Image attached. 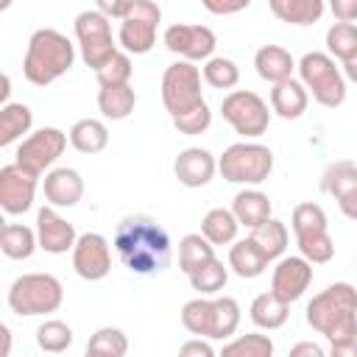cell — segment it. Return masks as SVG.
<instances>
[{
    "mask_svg": "<svg viewBox=\"0 0 357 357\" xmlns=\"http://www.w3.org/2000/svg\"><path fill=\"white\" fill-rule=\"evenodd\" d=\"M114 251L120 262L139 276L162 273L170 265V234L151 215H126L114 229Z\"/></svg>",
    "mask_w": 357,
    "mask_h": 357,
    "instance_id": "obj_1",
    "label": "cell"
},
{
    "mask_svg": "<svg viewBox=\"0 0 357 357\" xmlns=\"http://www.w3.org/2000/svg\"><path fill=\"white\" fill-rule=\"evenodd\" d=\"M307 324L321 332L329 346L357 337V290L349 282H335L307 304Z\"/></svg>",
    "mask_w": 357,
    "mask_h": 357,
    "instance_id": "obj_2",
    "label": "cell"
},
{
    "mask_svg": "<svg viewBox=\"0 0 357 357\" xmlns=\"http://www.w3.org/2000/svg\"><path fill=\"white\" fill-rule=\"evenodd\" d=\"M75 64V45L56 28H39L28 39L22 59V75L33 86H47L59 81Z\"/></svg>",
    "mask_w": 357,
    "mask_h": 357,
    "instance_id": "obj_3",
    "label": "cell"
},
{
    "mask_svg": "<svg viewBox=\"0 0 357 357\" xmlns=\"http://www.w3.org/2000/svg\"><path fill=\"white\" fill-rule=\"evenodd\" d=\"M6 301L14 315H50L61 307L64 287L53 273H22L11 282Z\"/></svg>",
    "mask_w": 357,
    "mask_h": 357,
    "instance_id": "obj_4",
    "label": "cell"
},
{
    "mask_svg": "<svg viewBox=\"0 0 357 357\" xmlns=\"http://www.w3.org/2000/svg\"><path fill=\"white\" fill-rule=\"evenodd\" d=\"M296 70L315 103H321L326 109H337L346 100V75L340 73V67L335 64V59L329 53L310 50L298 59Z\"/></svg>",
    "mask_w": 357,
    "mask_h": 357,
    "instance_id": "obj_5",
    "label": "cell"
},
{
    "mask_svg": "<svg viewBox=\"0 0 357 357\" xmlns=\"http://www.w3.org/2000/svg\"><path fill=\"white\" fill-rule=\"evenodd\" d=\"M273 170V151L259 142H234L218 156V173L231 184H262Z\"/></svg>",
    "mask_w": 357,
    "mask_h": 357,
    "instance_id": "obj_6",
    "label": "cell"
},
{
    "mask_svg": "<svg viewBox=\"0 0 357 357\" xmlns=\"http://www.w3.org/2000/svg\"><path fill=\"white\" fill-rule=\"evenodd\" d=\"M75 39H78L84 64L92 70H100L117 53V42L112 36V22L98 8H86L75 17Z\"/></svg>",
    "mask_w": 357,
    "mask_h": 357,
    "instance_id": "obj_7",
    "label": "cell"
},
{
    "mask_svg": "<svg viewBox=\"0 0 357 357\" xmlns=\"http://www.w3.org/2000/svg\"><path fill=\"white\" fill-rule=\"evenodd\" d=\"M162 103L167 109L170 117H178L195 106L204 103L201 95V70L195 67V61H173L170 67H165L162 75Z\"/></svg>",
    "mask_w": 357,
    "mask_h": 357,
    "instance_id": "obj_8",
    "label": "cell"
},
{
    "mask_svg": "<svg viewBox=\"0 0 357 357\" xmlns=\"http://www.w3.org/2000/svg\"><path fill=\"white\" fill-rule=\"evenodd\" d=\"M220 114L245 139L262 137L268 131V123H271L268 103L257 92H251V89H231L220 100Z\"/></svg>",
    "mask_w": 357,
    "mask_h": 357,
    "instance_id": "obj_9",
    "label": "cell"
},
{
    "mask_svg": "<svg viewBox=\"0 0 357 357\" xmlns=\"http://www.w3.org/2000/svg\"><path fill=\"white\" fill-rule=\"evenodd\" d=\"M162 22V8L153 0H134L131 11L120 20L117 42L126 53L142 56L156 45V28Z\"/></svg>",
    "mask_w": 357,
    "mask_h": 357,
    "instance_id": "obj_10",
    "label": "cell"
},
{
    "mask_svg": "<svg viewBox=\"0 0 357 357\" xmlns=\"http://www.w3.org/2000/svg\"><path fill=\"white\" fill-rule=\"evenodd\" d=\"M67 139H70V134H64L61 128L45 126V128L28 134V137L17 145V153H14L17 159H14V162H20V165H25V167H31L33 173L42 176V173H45L47 167H53V162L64 153Z\"/></svg>",
    "mask_w": 357,
    "mask_h": 357,
    "instance_id": "obj_11",
    "label": "cell"
},
{
    "mask_svg": "<svg viewBox=\"0 0 357 357\" xmlns=\"http://www.w3.org/2000/svg\"><path fill=\"white\" fill-rule=\"evenodd\" d=\"M162 42L173 56L184 61H206L215 56V47H218V36L212 28L190 25V22H173L165 31Z\"/></svg>",
    "mask_w": 357,
    "mask_h": 357,
    "instance_id": "obj_12",
    "label": "cell"
},
{
    "mask_svg": "<svg viewBox=\"0 0 357 357\" xmlns=\"http://www.w3.org/2000/svg\"><path fill=\"white\" fill-rule=\"evenodd\" d=\"M39 173L20 162H8L0 167V206L6 215H22L33 206Z\"/></svg>",
    "mask_w": 357,
    "mask_h": 357,
    "instance_id": "obj_13",
    "label": "cell"
},
{
    "mask_svg": "<svg viewBox=\"0 0 357 357\" xmlns=\"http://www.w3.org/2000/svg\"><path fill=\"white\" fill-rule=\"evenodd\" d=\"M73 268L86 282H100L112 271V251L109 240L98 231H86L73 245Z\"/></svg>",
    "mask_w": 357,
    "mask_h": 357,
    "instance_id": "obj_14",
    "label": "cell"
},
{
    "mask_svg": "<svg viewBox=\"0 0 357 357\" xmlns=\"http://www.w3.org/2000/svg\"><path fill=\"white\" fill-rule=\"evenodd\" d=\"M321 190L332 195L349 220H357V165L349 159L332 162L321 176Z\"/></svg>",
    "mask_w": 357,
    "mask_h": 357,
    "instance_id": "obj_15",
    "label": "cell"
},
{
    "mask_svg": "<svg viewBox=\"0 0 357 357\" xmlns=\"http://www.w3.org/2000/svg\"><path fill=\"white\" fill-rule=\"evenodd\" d=\"M312 284V262L307 257H279L276 268H273V276H271V290L284 298L287 304L298 301L307 287Z\"/></svg>",
    "mask_w": 357,
    "mask_h": 357,
    "instance_id": "obj_16",
    "label": "cell"
},
{
    "mask_svg": "<svg viewBox=\"0 0 357 357\" xmlns=\"http://www.w3.org/2000/svg\"><path fill=\"white\" fill-rule=\"evenodd\" d=\"M36 237H39V248L47 254H67L78 240L75 226L64 220L56 212V206H42L36 212Z\"/></svg>",
    "mask_w": 357,
    "mask_h": 357,
    "instance_id": "obj_17",
    "label": "cell"
},
{
    "mask_svg": "<svg viewBox=\"0 0 357 357\" xmlns=\"http://www.w3.org/2000/svg\"><path fill=\"white\" fill-rule=\"evenodd\" d=\"M173 173L184 187H206L218 173V159L206 148H184L173 162Z\"/></svg>",
    "mask_w": 357,
    "mask_h": 357,
    "instance_id": "obj_18",
    "label": "cell"
},
{
    "mask_svg": "<svg viewBox=\"0 0 357 357\" xmlns=\"http://www.w3.org/2000/svg\"><path fill=\"white\" fill-rule=\"evenodd\" d=\"M42 190L50 206H75L84 198V178L75 167H53L45 173Z\"/></svg>",
    "mask_w": 357,
    "mask_h": 357,
    "instance_id": "obj_19",
    "label": "cell"
},
{
    "mask_svg": "<svg viewBox=\"0 0 357 357\" xmlns=\"http://www.w3.org/2000/svg\"><path fill=\"white\" fill-rule=\"evenodd\" d=\"M307 103H310V92L296 78H284L271 89V112H276L282 120H298L307 112Z\"/></svg>",
    "mask_w": 357,
    "mask_h": 357,
    "instance_id": "obj_20",
    "label": "cell"
},
{
    "mask_svg": "<svg viewBox=\"0 0 357 357\" xmlns=\"http://www.w3.org/2000/svg\"><path fill=\"white\" fill-rule=\"evenodd\" d=\"M254 67H257V75L268 84H279L284 78H293V70H296V59L290 56V50L279 47V45H262L257 53H254Z\"/></svg>",
    "mask_w": 357,
    "mask_h": 357,
    "instance_id": "obj_21",
    "label": "cell"
},
{
    "mask_svg": "<svg viewBox=\"0 0 357 357\" xmlns=\"http://www.w3.org/2000/svg\"><path fill=\"white\" fill-rule=\"evenodd\" d=\"M271 265V259L262 254V248L245 237V240H234V245L229 248V268L240 276V279H257L265 273V268Z\"/></svg>",
    "mask_w": 357,
    "mask_h": 357,
    "instance_id": "obj_22",
    "label": "cell"
},
{
    "mask_svg": "<svg viewBox=\"0 0 357 357\" xmlns=\"http://www.w3.org/2000/svg\"><path fill=\"white\" fill-rule=\"evenodd\" d=\"M231 212L245 229H257L271 218V198L259 190H240L231 201Z\"/></svg>",
    "mask_w": 357,
    "mask_h": 357,
    "instance_id": "obj_23",
    "label": "cell"
},
{
    "mask_svg": "<svg viewBox=\"0 0 357 357\" xmlns=\"http://www.w3.org/2000/svg\"><path fill=\"white\" fill-rule=\"evenodd\" d=\"M248 315H251L254 326L271 332V329H279V326L287 324V318H290V304H287L284 298H279L273 290H268V293H259V296L251 301Z\"/></svg>",
    "mask_w": 357,
    "mask_h": 357,
    "instance_id": "obj_24",
    "label": "cell"
},
{
    "mask_svg": "<svg viewBox=\"0 0 357 357\" xmlns=\"http://www.w3.org/2000/svg\"><path fill=\"white\" fill-rule=\"evenodd\" d=\"M326 0H271V11L276 20L287 25H312L324 17Z\"/></svg>",
    "mask_w": 357,
    "mask_h": 357,
    "instance_id": "obj_25",
    "label": "cell"
},
{
    "mask_svg": "<svg viewBox=\"0 0 357 357\" xmlns=\"http://www.w3.org/2000/svg\"><path fill=\"white\" fill-rule=\"evenodd\" d=\"M137 106V92L131 84H114L100 86L98 92V109L106 120H126Z\"/></svg>",
    "mask_w": 357,
    "mask_h": 357,
    "instance_id": "obj_26",
    "label": "cell"
},
{
    "mask_svg": "<svg viewBox=\"0 0 357 357\" xmlns=\"http://www.w3.org/2000/svg\"><path fill=\"white\" fill-rule=\"evenodd\" d=\"M181 324H184V329L190 335L212 340V332H215V298H206V296L190 298L181 307Z\"/></svg>",
    "mask_w": 357,
    "mask_h": 357,
    "instance_id": "obj_27",
    "label": "cell"
},
{
    "mask_svg": "<svg viewBox=\"0 0 357 357\" xmlns=\"http://www.w3.org/2000/svg\"><path fill=\"white\" fill-rule=\"evenodd\" d=\"M70 145L78 153H100L109 145V128L103 120L95 117H84L78 123H73L70 128Z\"/></svg>",
    "mask_w": 357,
    "mask_h": 357,
    "instance_id": "obj_28",
    "label": "cell"
},
{
    "mask_svg": "<svg viewBox=\"0 0 357 357\" xmlns=\"http://www.w3.org/2000/svg\"><path fill=\"white\" fill-rule=\"evenodd\" d=\"M237 231H240V220L234 218L231 209H223V206H215L204 215L201 220V234L212 243V245H229L237 240Z\"/></svg>",
    "mask_w": 357,
    "mask_h": 357,
    "instance_id": "obj_29",
    "label": "cell"
},
{
    "mask_svg": "<svg viewBox=\"0 0 357 357\" xmlns=\"http://www.w3.org/2000/svg\"><path fill=\"white\" fill-rule=\"evenodd\" d=\"M39 248L36 229H28L25 223H6L0 234V251L8 259H28Z\"/></svg>",
    "mask_w": 357,
    "mask_h": 357,
    "instance_id": "obj_30",
    "label": "cell"
},
{
    "mask_svg": "<svg viewBox=\"0 0 357 357\" xmlns=\"http://www.w3.org/2000/svg\"><path fill=\"white\" fill-rule=\"evenodd\" d=\"M33 112L25 103H3L0 109V145L17 142L22 134H31Z\"/></svg>",
    "mask_w": 357,
    "mask_h": 357,
    "instance_id": "obj_31",
    "label": "cell"
},
{
    "mask_svg": "<svg viewBox=\"0 0 357 357\" xmlns=\"http://www.w3.org/2000/svg\"><path fill=\"white\" fill-rule=\"evenodd\" d=\"M251 240L262 248V254L273 262V259H279L284 251H287V243H290V234H287V226L282 223V220H276V218H268L262 226H257V229H251Z\"/></svg>",
    "mask_w": 357,
    "mask_h": 357,
    "instance_id": "obj_32",
    "label": "cell"
},
{
    "mask_svg": "<svg viewBox=\"0 0 357 357\" xmlns=\"http://www.w3.org/2000/svg\"><path fill=\"white\" fill-rule=\"evenodd\" d=\"M187 279H190L192 290H198L201 296H218L229 282V268L218 257H212L209 262H204L201 268L187 273Z\"/></svg>",
    "mask_w": 357,
    "mask_h": 357,
    "instance_id": "obj_33",
    "label": "cell"
},
{
    "mask_svg": "<svg viewBox=\"0 0 357 357\" xmlns=\"http://www.w3.org/2000/svg\"><path fill=\"white\" fill-rule=\"evenodd\" d=\"M212 257H215V245L201 231L198 234H184L178 240V268L184 273H192L195 268H201Z\"/></svg>",
    "mask_w": 357,
    "mask_h": 357,
    "instance_id": "obj_34",
    "label": "cell"
},
{
    "mask_svg": "<svg viewBox=\"0 0 357 357\" xmlns=\"http://www.w3.org/2000/svg\"><path fill=\"white\" fill-rule=\"evenodd\" d=\"M73 340H75V335H73L70 324H64V321H59V318L42 321V324L36 326V346H39L42 351H47V354H61V351H67V349L73 346Z\"/></svg>",
    "mask_w": 357,
    "mask_h": 357,
    "instance_id": "obj_35",
    "label": "cell"
},
{
    "mask_svg": "<svg viewBox=\"0 0 357 357\" xmlns=\"http://www.w3.org/2000/svg\"><path fill=\"white\" fill-rule=\"evenodd\" d=\"M326 50L337 61H351L357 59V25L354 22H335L326 31Z\"/></svg>",
    "mask_w": 357,
    "mask_h": 357,
    "instance_id": "obj_36",
    "label": "cell"
},
{
    "mask_svg": "<svg viewBox=\"0 0 357 357\" xmlns=\"http://www.w3.org/2000/svg\"><path fill=\"white\" fill-rule=\"evenodd\" d=\"M128 351V337L117 326H100L86 340V354L92 357H123Z\"/></svg>",
    "mask_w": 357,
    "mask_h": 357,
    "instance_id": "obj_37",
    "label": "cell"
},
{
    "mask_svg": "<svg viewBox=\"0 0 357 357\" xmlns=\"http://www.w3.org/2000/svg\"><path fill=\"white\" fill-rule=\"evenodd\" d=\"M201 73H204V81H206L209 86H215V89H231V86H237V81H240V67H237V61H234V59H226V56H212V59H206L204 67H201Z\"/></svg>",
    "mask_w": 357,
    "mask_h": 357,
    "instance_id": "obj_38",
    "label": "cell"
},
{
    "mask_svg": "<svg viewBox=\"0 0 357 357\" xmlns=\"http://www.w3.org/2000/svg\"><path fill=\"white\" fill-rule=\"evenodd\" d=\"M220 354L223 357H271L273 354V340L268 335H259V332L240 335V337L223 343Z\"/></svg>",
    "mask_w": 357,
    "mask_h": 357,
    "instance_id": "obj_39",
    "label": "cell"
},
{
    "mask_svg": "<svg viewBox=\"0 0 357 357\" xmlns=\"http://www.w3.org/2000/svg\"><path fill=\"white\" fill-rule=\"evenodd\" d=\"M240 326V304L231 296L215 298V332L212 340H229Z\"/></svg>",
    "mask_w": 357,
    "mask_h": 357,
    "instance_id": "obj_40",
    "label": "cell"
},
{
    "mask_svg": "<svg viewBox=\"0 0 357 357\" xmlns=\"http://www.w3.org/2000/svg\"><path fill=\"white\" fill-rule=\"evenodd\" d=\"M290 223H293V234H296V237H301V234H312V231H326V229H329L326 212H324L318 204H312V201L298 204V206L293 209Z\"/></svg>",
    "mask_w": 357,
    "mask_h": 357,
    "instance_id": "obj_41",
    "label": "cell"
},
{
    "mask_svg": "<svg viewBox=\"0 0 357 357\" xmlns=\"http://www.w3.org/2000/svg\"><path fill=\"white\" fill-rule=\"evenodd\" d=\"M296 245H298L301 257H307L312 265H324V262H329L335 257V243H332L329 229L326 231L301 234V237H296Z\"/></svg>",
    "mask_w": 357,
    "mask_h": 357,
    "instance_id": "obj_42",
    "label": "cell"
},
{
    "mask_svg": "<svg viewBox=\"0 0 357 357\" xmlns=\"http://www.w3.org/2000/svg\"><path fill=\"white\" fill-rule=\"evenodd\" d=\"M131 73H134V64H131V53L126 50H117L100 70H95L98 75V84L100 86H114V84H131Z\"/></svg>",
    "mask_w": 357,
    "mask_h": 357,
    "instance_id": "obj_43",
    "label": "cell"
},
{
    "mask_svg": "<svg viewBox=\"0 0 357 357\" xmlns=\"http://www.w3.org/2000/svg\"><path fill=\"white\" fill-rule=\"evenodd\" d=\"M170 120H173V128H176L178 134L198 137V134H204V131L212 126V112H209V106H206V100H204L201 106H195V109H190V112H184V114H178V117H170Z\"/></svg>",
    "mask_w": 357,
    "mask_h": 357,
    "instance_id": "obj_44",
    "label": "cell"
},
{
    "mask_svg": "<svg viewBox=\"0 0 357 357\" xmlns=\"http://www.w3.org/2000/svg\"><path fill=\"white\" fill-rule=\"evenodd\" d=\"M201 6L215 17H226V14H237V11L248 8L251 0H201Z\"/></svg>",
    "mask_w": 357,
    "mask_h": 357,
    "instance_id": "obj_45",
    "label": "cell"
},
{
    "mask_svg": "<svg viewBox=\"0 0 357 357\" xmlns=\"http://www.w3.org/2000/svg\"><path fill=\"white\" fill-rule=\"evenodd\" d=\"M134 0H95V8L103 11L109 20H123L131 11Z\"/></svg>",
    "mask_w": 357,
    "mask_h": 357,
    "instance_id": "obj_46",
    "label": "cell"
},
{
    "mask_svg": "<svg viewBox=\"0 0 357 357\" xmlns=\"http://www.w3.org/2000/svg\"><path fill=\"white\" fill-rule=\"evenodd\" d=\"M178 354H184V357H215V349L209 346V337H192V340L181 343Z\"/></svg>",
    "mask_w": 357,
    "mask_h": 357,
    "instance_id": "obj_47",
    "label": "cell"
},
{
    "mask_svg": "<svg viewBox=\"0 0 357 357\" xmlns=\"http://www.w3.org/2000/svg\"><path fill=\"white\" fill-rule=\"evenodd\" d=\"M329 11L337 22H354L357 20V0H329Z\"/></svg>",
    "mask_w": 357,
    "mask_h": 357,
    "instance_id": "obj_48",
    "label": "cell"
},
{
    "mask_svg": "<svg viewBox=\"0 0 357 357\" xmlns=\"http://www.w3.org/2000/svg\"><path fill=\"white\" fill-rule=\"evenodd\" d=\"M290 354H293V357H304V354H307V357H324L326 351H324L318 343H310V340H304V343H296V346L290 349Z\"/></svg>",
    "mask_w": 357,
    "mask_h": 357,
    "instance_id": "obj_49",
    "label": "cell"
},
{
    "mask_svg": "<svg viewBox=\"0 0 357 357\" xmlns=\"http://www.w3.org/2000/svg\"><path fill=\"white\" fill-rule=\"evenodd\" d=\"M329 354L332 357H357V337L346 340V343H337V346H329Z\"/></svg>",
    "mask_w": 357,
    "mask_h": 357,
    "instance_id": "obj_50",
    "label": "cell"
},
{
    "mask_svg": "<svg viewBox=\"0 0 357 357\" xmlns=\"http://www.w3.org/2000/svg\"><path fill=\"white\" fill-rule=\"evenodd\" d=\"M0 337H3V346H0V357H8V351H11V329L3 324L0 326Z\"/></svg>",
    "mask_w": 357,
    "mask_h": 357,
    "instance_id": "obj_51",
    "label": "cell"
},
{
    "mask_svg": "<svg viewBox=\"0 0 357 357\" xmlns=\"http://www.w3.org/2000/svg\"><path fill=\"white\" fill-rule=\"evenodd\" d=\"M343 75H346L351 84H357V59H351V61L343 64Z\"/></svg>",
    "mask_w": 357,
    "mask_h": 357,
    "instance_id": "obj_52",
    "label": "cell"
},
{
    "mask_svg": "<svg viewBox=\"0 0 357 357\" xmlns=\"http://www.w3.org/2000/svg\"><path fill=\"white\" fill-rule=\"evenodd\" d=\"M8 92H11V78H8V73H3V89H0V100L3 103H8Z\"/></svg>",
    "mask_w": 357,
    "mask_h": 357,
    "instance_id": "obj_53",
    "label": "cell"
},
{
    "mask_svg": "<svg viewBox=\"0 0 357 357\" xmlns=\"http://www.w3.org/2000/svg\"><path fill=\"white\" fill-rule=\"evenodd\" d=\"M8 6H11V0H0V8H3V11H6Z\"/></svg>",
    "mask_w": 357,
    "mask_h": 357,
    "instance_id": "obj_54",
    "label": "cell"
}]
</instances>
